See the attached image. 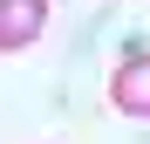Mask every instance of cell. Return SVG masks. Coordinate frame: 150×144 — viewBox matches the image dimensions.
I'll return each mask as SVG.
<instances>
[{"label":"cell","mask_w":150,"mask_h":144,"mask_svg":"<svg viewBox=\"0 0 150 144\" xmlns=\"http://www.w3.org/2000/svg\"><path fill=\"white\" fill-rule=\"evenodd\" d=\"M109 103H116L123 117H150V48H137V55L116 62V76H109Z\"/></svg>","instance_id":"1"},{"label":"cell","mask_w":150,"mask_h":144,"mask_svg":"<svg viewBox=\"0 0 150 144\" xmlns=\"http://www.w3.org/2000/svg\"><path fill=\"white\" fill-rule=\"evenodd\" d=\"M41 28H48V0H0V55L41 41Z\"/></svg>","instance_id":"2"}]
</instances>
